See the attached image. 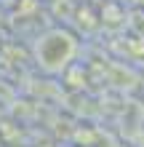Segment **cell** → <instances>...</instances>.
<instances>
[{"label": "cell", "instance_id": "1", "mask_svg": "<svg viewBox=\"0 0 144 147\" xmlns=\"http://www.w3.org/2000/svg\"><path fill=\"white\" fill-rule=\"evenodd\" d=\"M72 54H75V38L62 30L48 32L38 46V59L46 70H59L62 64H67V59Z\"/></svg>", "mask_w": 144, "mask_h": 147}]
</instances>
